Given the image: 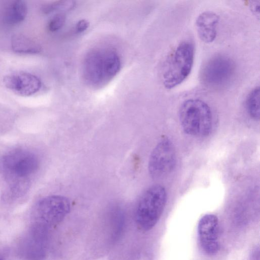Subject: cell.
Masks as SVG:
<instances>
[{
  "label": "cell",
  "instance_id": "cell-1",
  "mask_svg": "<svg viewBox=\"0 0 260 260\" xmlns=\"http://www.w3.org/2000/svg\"><path fill=\"white\" fill-rule=\"evenodd\" d=\"M2 165L10 182L11 193L17 196L23 193L27 188L28 178L38 170L39 160L31 151L16 149L4 155Z\"/></svg>",
  "mask_w": 260,
  "mask_h": 260
},
{
  "label": "cell",
  "instance_id": "cell-2",
  "mask_svg": "<svg viewBox=\"0 0 260 260\" xmlns=\"http://www.w3.org/2000/svg\"><path fill=\"white\" fill-rule=\"evenodd\" d=\"M179 119L184 133L194 137H203L211 133L213 115L209 105L199 99H189L181 104Z\"/></svg>",
  "mask_w": 260,
  "mask_h": 260
},
{
  "label": "cell",
  "instance_id": "cell-3",
  "mask_svg": "<svg viewBox=\"0 0 260 260\" xmlns=\"http://www.w3.org/2000/svg\"><path fill=\"white\" fill-rule=\"evenodd\" d=\"M120 67L119 56L115 50L111 49L94 50L88 53L85 59V76L93 85H102L115 77Z\"/></svg>",
  "mask_w": 260,
  "mask_h": 260
},
{
  "label": "cell",
  "instance_id": "cell-4",
  "mask_svg": "<svg viewBox=\"0 0 260 260\" xmlns=\"http://www.w3.org/2000/svg\"><path fill=\"white\" fill-rule=\"evenodd\" d=\"M194 58V47L189 40L181 42L168 58L162 74V83L171 89L181 84L190 75Z\"/></svg>",
  "mask_w": 260,
  "mask_h": 260
},
{
  "label": "cell",
  "instance_id": "cell-5",
  "mask_svg": "<svg viewBox=\"0 0 260 260\" xmlns=\"http://www.w3.org/2000/svg\"><path fill=\"white\" fill-rule=\"evenodd\" d=\"M167 192L161 185H153L141 196L137 204L135 218L138 226L147 231L157 222L165 209Z\"/></svg>",
  "mask_w": 260,
  "mask_h": 260
},
{
  "label": "cell",
  "instance_id": "cell-6",
  "mask_svg": "<svg viewBox=\"0 0 260 260\" xmlns=\"http://www.w3.org/2000/svg\"><path fill=\"white\" fill-rule=\"evenodd\" d=\"M236 66L230 57L216 54L209 58L200 72V80L207 88L221 90L227 88L234 81Z\"/></svg>",
  "mask_w": 260,
  "mask_h": 260
},
{
  "label": "cell",
  "instance_id": "cell-7",
  "mask_svg": "<svg viewBox=\"0 0 260 260\" xmlns=\"http://www.w3.org/2000/svg\"><path fill=\"white\" fill-rule=\"evenodd\" d=\"M70 202L60 195H52L38 202L32 212L33 223L48 226L61 222L69 213Z\"/></svg>",
  "mask_w": 260,
  "mask_h": 260
},
{
  "label": "cell",
  "instance_id": "cell-8",
  "mask_svg": "<svg viewBox=\"0 0 260 260\" xmlns=\"http://www.w3.org/2000/svg\"><path fill=\"white\" fill-rule=\"evenodd\" d=\"M176 155L172 142L166 138L160 141L153 149L148 161V172L154 179H161L175 168Z\"/></svg>",
  "mask_w": 260,
  "mask_h": 260
},
{
  "label": "cell",
  "instance_id": "cell-9",
  "mask_svg": "<svg viewBox=\"0 0 260 260\" xmlns=\"http://www.w3.org/2000/svg\"><path fill=\"white\" fill-rule=\"evenodd\" d=\"M47 241V228L33 223L20 244V254L25 260H42Z\"/></svg>",
  "mask_w": 260,
  "mask_h": 260
},
{
  "label": "cell",
  "instance_id": "cell-10",
  "mask_svg": "<svg viewBox=\"0 0 260 260\" xmlns=\"http://www.w3.org/2000/svg\"><path fill=\"white\" fill-rule=\"evenodd\" d=\"M218 221L214 214H208L200 220L198 233L201 245L208 254H214L219 249L218 239Z\"/></svg>",
  "mask_w": 260,
  "mask_h": 260
},
{
  "label": "cell",
  "instance_id": "cell-11",
  "mask_svg": "<svg viewBox=\"0 0 260 260\" xmlns=\"http://www.w3.org/2000/svg\"><path fill=\"white\" fill-rule=\"evenodd\" d=\"M5 86L15 93L28 96L37 93L42 86L41 81L36 76L24 72L9 74L4 78Z\"/></svg>",
  "mask_w": 260,
  "mask_h": 260
},
{
  "label": "cell",
  "instance_id": "cell-12",
  "mask_svg": "<svg viewBox=\"0 0 260 260\" xmlns=\"http://www.w3.org/2000/svg\"><path fill=\"white\" fill-rule=\"evenodd\" d=\"M219 21V16L212 11H204L198 16L196 27L198 37L202 41L210 43L215 40Z\"/></svg>",
  "mask_w": 260,
  "mask_h": 260
},
{
  "label": "cell",
  "instance_id": "cell-13",
  "mask_svg": "<svg viewBox=\"0 0 260 260\" xmlns=\"http://www.w3.org/2000/svg\"><path fill=\"white\" fill-rule=\"evenodd\" d=\"M27 13V7L25 1H12L6 8L4 20L7 24L15 25L24 20Z\"/></svg>",
  "mask_w": 260,
  "mask_h": 260
},
{
  "label": "cell",
  "instance_id": "cell-14",
  "mask_svg": "<svg viewBox=\"0 0 260 260\" xmlns=\"http://www.w3.org/2000/svg\"><path fill=\"white\" fill-rule=\"evenodd\" d=\"M12 48L14 51L23 54H34L41 51L40 44L32 38L22 34L12 37Z\"/></svg>",
  "mask_w": 260,
  "mask_h": 260
},
{
  "label": "cell",
  "instance_id": "cell-15",
  "mask_svg": "<svg viewBox=\"0 0 260 260\" xmlns=\"http://www.w3.org/2000/svg\"><path fill=\"white\" fill-rule=\"evenodd\" d=\"M245 106L249 116L255 120H258L260 115L259 86L255 87L248 93Z\"/></svg>",
  "mask_w": 260,
  "mask_h": 260
},
{
  "label": "cell",
  "instance_id": "cell-16",
  "mask_svg": "<svg viewBox=\"0 0 260 260\" xmlns=\"http://www.w3.org/2000/svg\"><path fill=\"white\" fill-rule=\"evenodd\" d=\"M75 5L74 1H58L45 4L43 6L42 11L45 14H48L56 10L69 11L73 9Z\"/></svg>",
  "mask_w": 260,
  "mask_h": 260
},
{
  "label": "cell",
  "instance_id": "cell-17",
  "mask_svg": "<svg viewBox=\"0 0 260 260\" xmlns=\"http://www.w3.org/2000/svg\"><path fill=\"white\" fill-rule=\"evenodd\" d=\"M65 21V15L62 13L57 14L50 19L48 28L52 32L56 31L63 26Z\"/></svg>",
  "mask_w": 260,
  "mask_h": 260
},
{
  "label": "cell",
  "instance_id": "cell-18",
  "mask_svg": "<svg viewBox=\"0 0 260 260\" xmlns=\"http://www.w3.org/2000/svg\"><path fill=\"white\" fill-rule=\"evenodd\" d=\"M89 26V22L85 19H81L76 23L75 28L77 32H82L85 31Z\"/></svg>",
  "mask_w": 260,
  "mask_h": 260
},
{
  "label": "cell",
  "instance_id": "cell-19",
  "mask_svg": "<svg viewBox=\"0 0 260 260\" xmlns=\"http://www.w3.org/2000/svg\"><path fill=\"white\" fill-rule=\"evenodd\" d=\"M249 7L251 12L258 17H259V1H250Z\"/></svg>",
  "mask_w": 260,
  "mask_h": 260
},
{
  "label": "cell",
  "instance_id": "cell-20",
  "mask_svg": "<svg viewBox=\"0 0 260 260\" xmlns=\"http://www.w3.org/2000/svg\"><path fill=\"white\" fill-rule=\"evenodd\" d=\"M0 260H2V259H1V257H0Z\"/></svg>",
  "mask_w": 260,
  "mask_h": 260
}]
</instances>
